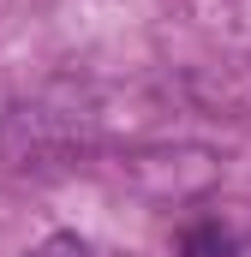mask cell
<instances>
[{
	"instance_id": "6da1fadb",
	"label": "cell",
	"mask_w": 251,
	"mask_h": 257,
	"mask_svg": "<svg viewBox=\"0 0 251 257\" xmlns=\"http://www.w3.org/2000/svg\"><path fill=\"white\" fill-rule=\"evenodd\" d=\"M96 132V114L78 102V96H42V102H18L0 126V156L6 162H42V156H60V150H78L90 144Z\"/></svg>"
},
{
	"instance_id": "7a4b0ae2",
	"label": "cell",
	"mask_w": 251,
	"mask_h": 257,
	"mask_svg": "<svg viewBox=\"0 0 251 257\" xmlns=\"http://www.w3.org/2000/svg\"><path fill=\"white\" fill-rule=\"evenodd\" d=\"M180 251H186V257H233V251H239V233L221 227V221H197V227L180 233Z\"/></svg>"
},
{
	"instance_id": "3957f363",
	"label": "cell",
	"mask_w": 251,
	"mask_h": 257,
	"mask_svg": "<svg viewBox=\"0 0 251 257\" xmlns=\"http://www.w3.org/2000/svg\"><path fill=\"white\" fill-rule=\"evenodd\" d=\"M30 257H90V245H84L78 233H48V239H42Z\"/></svg>"
}]
</instances>
